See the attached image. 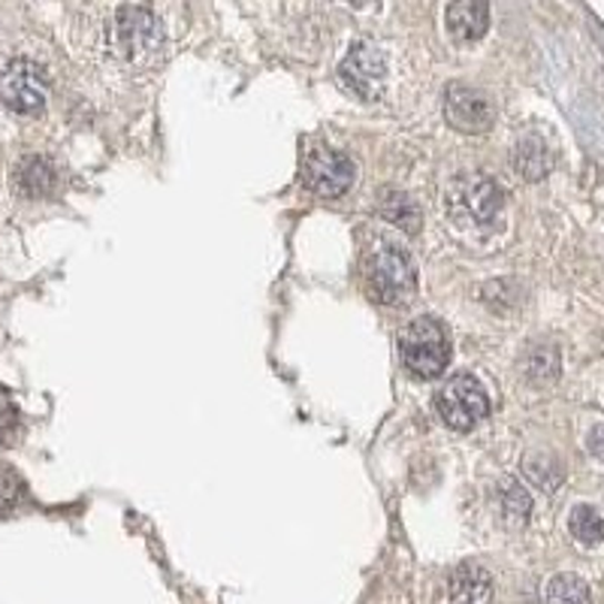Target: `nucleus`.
I'll use <instances>...</instances> for the list:
<instances>
[{
	"instance_id": "1",
	"label": "nucleus",
	"mask_w": 604,
	"mask_h": 604,
	"mask_svg": "<svg viewBox=\"0 0 604 604\" xmlns=\"http://www.w3.org/2000/svg\"><path fill=\"white\" fill-rule=\"evenodd\" d=\"M82 52L98 64L107 79L137 82L151 76L167 58V28L151 7L112 3L94 7L85 16Z\"/></svg>"
},
{
	"instance_id": "2",
	"label": "nucleus",
	"mask_w": 604,
	"mask_h": 604,
	"mask_svg": "<svg viewBox=\"0 0 604 604\" xmlns=\"http://www.w3.org/2000/svg\"><path fill=\"white\" fill-rule=\"evenodd\" d=\"M402 366L417 378L442 375L451 363V339L435 318H417L400 333Z\"/></svg>"
},
{
	"instance_id": "3",
	"label": "nucleus",
	"mask_w": 604,
	"mask_h": 604,
	"mask_svg": "<svg viewBox=\"0 0 604 604\" xmlns=\"http://www.w3.org/2000/svg\"><path fill=\"white\" fill-rule=\"evenodd\" d=\"M502 205H505L502 188L484 173L456 175L447 188V212L460 224L493 226L502 215Z\"/></svg>"
},
{
	"instance_id": "4",
	"label": "nucleus",
	"mask_w": 604,
	"mask_h": 604,
	"mask_svg": "<svg viewBox=\"0 0 604 604\" xmlns=\"http://www.w3.org/2000/svg\"><path fill=\"white\" fill-rule=\"evenodd\" d=\"M366 288L372 300L384 305H396L414 296L417 291V266L400 245H381L366 260Z\"/></svg>"
},
{
	"instance_id": "5",
	"label": "nucleus",
	"mask_w": 604,
	"mask_h": 604,
	"mask_svg": "<svg viewBox=\"0 0 604 604\" xmlns=\"http://www.w3.org/2000/svg\"><path fill=\"white\" fill-rule=\"evenodd\" d=\"M435 409L451 430L469 432L490 414V400H486V390L477 384V378L460 372L439 387Z\"/></svg>"
},
{
	"instance_id": "6",
	"label": "nucleus",
	"mask_w": 604,
	"mask_h": 604,
	"mask_svg": "<svg viewBox=\"0 0 604 604\" xmlns=\"http://www.w3.org/2000/svg\"><path fill=\"white\" fill-rule=\"evenodd\" d=\"M49 98V76L31 58H16L0 76V100L22 115H33L46 107Z\"/></svg>"
},
{
	"instance_id": "7",
	"label": "nucleus",
	"mask_w": 604,
	"mask_h": 604,
	"mask_svg": "<svg viewBox=\"0 0 604 604\" xmlns=\"http://www.w3.org/2000/svg\"><path fill=\"white\" fill-rule=\"evenodd\" d=\"M302 184L312 194L326 197V200L348 194V188L354 184V163H351L348 154L326 149V145L312 149L305 163H302Z\"/></svg>"
},
{
	"instance_id": "8",
	"label": "nucleus",
	"mask_w": 604,
	"mask_h": 604,
	"mask_svg": "<svg viewBox=\"0 0 604 604\" xmlns=\"http://www.w3.org/2000/svg\"><path fill=\"white\" fill-rule=\"evenodd\" d=\"M339 79L356 98L378 100L387 85V58L375 46L356 43L339 64Z\"/></svg>"
},
{
	"instance_id": "9",
	"label": "nucleus",
	"mask_w": 604,
	"mask_h": 604,
	"mask_svg": "<svg viewBox=\"0 0 604 604\" xmlns=\"http://www.w3.org/2000/svg\"><path fill=\"white\" fill-rule=\"evenodd\" d=\"M444 115L451 121V128L463 133H484L493 124V103L475 88L451 85L444 98Z\"/></svg>"
},
{
	"instance_id": "10",
	"label": "nucleus",
	"mask_w": 604,
	"mask_h": 604,
	"mask_svg": "<svg viewBox=\"0 0 604 604\" xmlns=\"http://www.w3.org/2000/svg\"><path fill=\"white\" fill-rule=\"evenodd\" d=\"M447 602L451 604H493V577L475 565L463 562L447 577Z\"/></svg>"
},
{
	"instance_id": "11",
	"label": "nucleus",
	"mask_w": 604,
	"mask_h": 604,
	"mask_svg": "<svg viewBox=\"0 0 604 604\" xmlns=\"http://www.w3.org/2000/svg\"><path fill=\"white\" fill-rule=\"evenodd\" d=\"M12 182L19 188V194L31 197V200H40V197H52L58 191V170L49 158H40V154H31L24 158L19 167H16V175Z\"/></svg>"
},
{
	"instance_id": "12",
	"label": "nucleus",
	"mask_w": 604,
	"mask_h": 604,
	"mask_svg": "<svg viewBox=\"0 0 604 604\" xmlns=\"http://www.w3.org/2000/svg\"><path fill=\"white\" fill-rule=\"evenodd\" d=\"M490 24V7L475 3V0H463V3H451L447 7V31L460 40V43H472Z\"/></svg>"
},
{
	"instance_id": "13",
	"label": "nucleus",
	"mask_w": 604,
	"mask_h": 604,
	"mask_svg": "<svg viewBox=\"0 0 604 604\" xmlns=\"http://www.w3.org/2000/svg\"><path fill=\"white\" fill-rule=\"evenodd\" d=\"M553 154L547 149V142L541 137H523V140L514 145V170H517L523 179L528 182H538L544 175L551 173Z\"/></svg>"
},
{
	"instance_id": "14",
	"label": "nucleus",
	"mask_w": 604,
	"mask_h": 604,
	"mask_svg": "<svg viewBox=\"0 0 604 604\" xmlns=\"http://www.w3.org/2000/svg\"><path fill=\"white\" fill-rule=\"evenodd\" d=\"M378 212L387 218L390 224L402 226L405 233H417L421 230V209L402 191H384L381 203H378Z\"/></svg>"
},
{
	"instance_id": "15",
	"label": "nucleus",
	"mask_w": 604,
	"mask_h": 604,
	"mask_svg": "<svg viewBox=\"0 0 604 604\" xmlns=\"http://www.w3.org/2000/svg\"><path fill=\"white\" fill-rule=\"evenodd\" d=\"M523 475L538 486V490H544V493H556L562 481H565V469H562L556 456L532 453V456H526V463H523Z\"/></svg>"
},
{
	"instance_id": "16",
	"label": "nucleus",
	"mask_w": 604,
	"mask_h": 604,
	"mask_svg": "<svg viewBox=\"0 0 604 604\" xmlns=\"http://www.w3.org/2000/svg\"><path fill=\"white\" fill-rule=\"evenodd\" d=\"M544 604H593V593L577 574H556L544 586Z\"/></svg>"
},
{
	"instance_id": "17",
	"label": "nucleus",
	"mask_w": 604,
	"mask_h": 604,
	"mask_svg": "<svg viewBox=\"0 0 604 604\" xmlns=\"http://www.w3.org/2000/svg\"><path fill=\"white\" fill-rule=\"evenodd\" d=\"M568 528H572V535L581 544H598L604 538V520L602 514L590 505H577L572 511V517H568Z\"/></svg>"
},
{
	"instance_id": "18",
	"label": "nucleus",
	"mask_w": 604,
	"mask_h": 604,
	"mask_svg": "<svg viewBox=\"0 0 604 604\" xmlns=\"http://www.w3.org/2000/svg\"><path fill=\"white\" fill-rule=\"evenodd\" d=\"M499 502H502V511H505L507 517L514 520H526L528 511H532V499H528L523 484H517L514 477H505L499 484Z\"/></svg>"
},
{
	"instance_id": "19",
	"label": "nucleus",
	"mask_w": 604,
	"mask_h": 604,
	"mask_svg": "<svg viewBox=\"0 0 604 604\" xmlns=\"http://www.w3.org/2000/svg\"><path fill=\"white\" fill-rule=\"evenodd\" d=\"M24 499L22 477L16 475L12 469H0V517L16 511V505Z\"/></svg>"
},
{
	"instance_id": "20",
	"label": "nucleus",
	"mask_w": 604,
	"mask_h": 604,
	"mask_svg": "<svg viewBox=\"0 0 604 604\" xmlns=\"http://www.w3.org/2000/svg\"><path fill=\"white\" fill-rule=\"evenodd\" d=\"M528 375L535 381H553L560 375V354L553 348H538L528 360Z\"/></svg>"
},
{
	"instance_id": "21",
	"label": "nucleus",
	"mask_w": 604,
	"mask_h": 604,
	"mask_svg": "<svg viewBox=\"0 0 604 604\" xmlns=\"http://www.w3.org/2000/svg\"><path fill=\"white\" fill-rule=\"evenodd\" d=\"M16 430H19V405L0 387V447L16 439Z\"/></svg>"
},
{
	"instance_id": "22",
	"label": "nucleus",
	"mask_w": 604,
	"mask_h": 604,
	"mask_svg": "<svg viewBox=\"0 0 604 604\" xmlns=\"http://www.w3.org/2000/svg\"><path fill=\"white\" fill-rule=\"evenodd\" d=\"M586 444H590V451L598 456L604 463V423H598V426H593V432H590V439H586Z\"/></svg>"
}]
</instances>
